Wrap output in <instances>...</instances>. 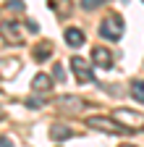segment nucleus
I'll return each mask as SVG.
<instances>
[{
    "mask_svg": "<svg viewBox=\"0 0 144 147\" xmlns=\"http://www.w3.org/2000/svg\"><path fill=\"white\" fill-rule=\"evenodd\" d=\"M86 126L89 129H97V131H105V134H123L126 126L118 123L113 116H89L86 118Z\"/></svg>",
    "mask_w": 144,
    "mask_h": 147,
    "instance_id": "f257e3e1",
    "label": "nucleus"
},
{
    "mask_svg": "<svg viewBox=\"0 0 144 147\" xmlns=\"http://www.w3.org/2000/svg\"><path fill=\"white\" fill-rule=\"evenodd\" d=\"M123 18L121 16H107L105 21L100 24V34L105 37V40H121V34H123Z\"/></svg>",
    "mask_w": 144,
    "mask_h": 147,
    "instance_id": "f03ea898",
    "label": "nucleus"
},
{
    "mask_svg": "<svg viewBox=\"0 0 144 147\" xmlns=\"http://www.w3.org/2000/svg\"><path fill=\"white\" fill-rule=\"evenodd\" d=\"M0 37L8 42V45H21L24 42V32L19 21H3L0 24Z\"/></svg>",
    "mask_w": 144,
    "mask_h": 147,
    "instance_id": "7ed1b4c3",
    "label": "nucleus"
},
{
    "mask_svg": "<svg viewBox=\"0 0 144 147\" xmlns=\"http://www.w3.org/2000/svg\"><path fill=\"white\" fill-rule=\"evenodd\" d=\"M71 68H74V74H76V79L81 82V84H89V82H94V74H92V66H89L84 58H79V55H74L71 58Z\"/></svg>",
    "mask_w": 144,
    "mask_h": 147,
    "instance_id": "20e7f679",
    "label": "nucleus"
},
{
    "mask_svg": "<svg viewBox=\"0 0 144 147\" xmlns=\"http://www.w3.org/2000/svg\"><path fill=\"white\" fill-rule=\"evenodd\" d=\"M113 118H115L118 123H121V121H126V131H139V129L144 126V116L131 113V110H118Z\"/></svg>",
    "mask_w": 144,
    "mask_h": 147,
    "instance_id": "39448f33",
    "label": "nucleus"
},
{
    "mask_svg": "<svg viewBox=\"0 0 144 147\" xmlns=\"http://www.w3.org/2000/svg\"><path fill=\"white\" fill-rule=\"evenodd\" d=\"M55 108L63 110V113H79V110L84 108V100L79 95H63V97L55 100Z\"/></svg>",
    "mask_w": 144,
    "mask_h": 147,
    "instance_id": "423d86ee",
    "label": "nucleus"
},
{
    "mask_svg": "<svg viewBox=\"0 0 144 147\" xmlns=\"http://www.w3.org/2000/svg\"><path fill=\"white\" fill-rule=\"evenodd\" d=\"M92 61L100 66V68H113V53L107 50V47H102V45H94L92 47Z\"/></svg>",
    "mask_w": 144,
    "mask_h": 147,
    "instance_id": "0eeeda50",
    "label": "nucleus"
},
{
    "mask_svg": "<svg viewBox=\"0 0 144 147\" xmlns=\"http://www.w3.org/2000/svg\"><path fill=\"white\" fill-rule=\"evenodd\" d=\"M31 89L37 92V95H50V89H52V76H47V74H37V76L31 79Z\"/></svg>",
    "mask_w": 144,
    "mask_h": 147,
    "instance_id": "6e6552de",
    "label": "nucleus"
},
{
    "mask_svg": "<svg viewBox=\"0 0 144 147\" xmlns=\"http://www.w3.org/2000/svg\"><path fill=\"white\" fill-rule=\"evenodd\" d=\"M47 134H50L52 142H63V139H71V137H74V129L66 126V123H52Z\"/></svg>",
    "mask_w": 144,
    "mask_h": 147,
    "instance_id": "1a4fd4ad",
    "label": "nucleus"
},
{
    "mask_svg": "<svg viewBox=\"0 0 144 147\" xmlns=\"http://www.w3.org/2000/svg\"><path fill=\"white\" fill-rule=\"evenodd\" d=\"M66 42H68V47H81L84 45V32L76 29V26H68L66 29Z\"/></svg>",
    "mask_w": 144,
    "mask_h": 147,
    "instance_id": "9d476101",
    "label": "nucleus"
},
{
    "mask_svg": "<svg viewBox=\"0 0 144 147\" xmlns=\"http://www.w3.org/2000/svg\"><path fill=\"white\" fill-rule=\"evenodd\" d=\"M52 55V42H42L34 47V61H47Z\"/></svg>",
    "mask_w": 144,
    "mask_h": 147,
    "instance_id": "9b49d317",
    "label": "nucleus"
},
{
    "mask_svg": "<svg viewBox=\"0 0 144 147\" xmlns=\"http://www.w3.org/2000/svg\"><path fill=\"white\" fill-rule=\"evenodd\" d=\"M131 95H134V100H136V102H141V105H144V79L131 82Z\"/></svg>",
    "mask_w": 144,
    "mask_h": 147,
    "instance_id": "f8f14e48",
    "label": "nucleus"
},
{
    "mask_svg": "<svg viewBox=\"0 0 144 147\" xmlns=\"http://www.w3.org/2000/svg\"><path fill=\"white\" fill-rule=\"evenodd\" d=\"M100 3H102V0H81V8H86V11H94Z\"/></svg>",
    "mask_w": 144,
    "mask_h": 147,
    "instance_id": "ddd939ff",
    "label": "nucleus"
},
{
    "mask_svg": "<svg viewBox=\"0 0 144 147\" xmlns=\"http://www.w3.org/2000/svg\"><path fill=\"white\" fill-rule=\"evenodd\" d=\"M52 76H55L58 82H66V71H63V66H55V68H52Z\"/></svg>",
    "mask_w": 144,
    "mask_h": 147,
    "instance_id": "4468645a",
    "label": "nucleus"
},
{
    "mask_svg": "<svg viewBox=\"0 0 144 147\" xmlns=\"http://www.w3.org/2000/svg\"><path fill=\"white\" fill-rule=\"evenodd\" d=\"M26 32H31V34H37V32H40V26L34 24V21H26Z\"/></svg>",
    "mask_w": 144,
    "mask_h": 147,
    "instance_id": "2eb2a0df",
    "label": "nucleus"
},
{
    "mask_svg": "<svg viewBox=\"0 0 144 147\" xmlns=\"http://www.w3.org/2000/svg\"><path fill=\"white\" fill-rule=\"evenodd\" d=\"M0 147H13V139L11 137H0Z\"/></svg>",
    "mask_w": 144,
    "mask_h": 147,
    "instance_id": "dca6fc26",
    "label": "nucleus"
},
{
    "mask_svg": "<svg viewBox=\"0 0 144 147\" xmlns=\"http://www.w3.org/2000/svg\"><path fill=\"white\" fill-rule=\"evenodd\" d=\"M26 105H29V108H37V105H42V100H37V97H31V100H26Z\"/></svg>",
    "mask_w": 144,
    "mask_h": 147,
    "instance_id": "f3484780",
    "label": "nucleus"
},
{
    "mask_svg": "<svg viewBox=\"0 0 144 147\" xmlns=\"http://www.w3.org/2000/svg\"><path fill=\"white\" fill-rule=\"evenodd\" d=\"M13 11H19V8H24V3H19V0H11V3H8Z\"/></svg>",
    "mask_w": 144,
    "mask_h": 147,
    "instance_id": "a211bd4d",
    "label": "nucleus"
},
{
    "mask_svg": "<svg viewBox=\"0 0 144 147\" xmlns=\"http://www.w3.org/2000/svg\"><path fill=\"white\" fill-rule=\"evenodd\" d=\"M121 147H134V144H121Z\"/></svg>",
    "mask_w": 144,
    "mask_h": 147,
    "instance_id": "6ab92c4d",
    "label": "nucleus"
},
{
    "mask_svg": "<svg viewBox=\"0 0 144 147\" xmlns=\"http://www.w3.org/2000/svg\"><path fill=\"white\" fill-rule=\"evenodd\" d=\"M0 118H3V110H0Z\"/></svg>",
    "mask_w": 144,
    "mask_h": 147,
    "instance_id": "aec40b11",
    "label": "nucleus"
}]
</instances>
